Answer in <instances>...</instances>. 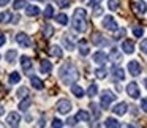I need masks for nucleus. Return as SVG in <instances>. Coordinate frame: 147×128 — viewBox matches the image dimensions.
<instances>
[{"instance_id":"15","label":"nucleus","mask_w":147,"mask_h":128,"mask_svg":"<svg viewBox=\"0 0 147 128\" xmlns=\"http://www.w3.org/2000/svg\"><path fill=\"white\" fill-rule=\"evenodd\" d=\"M40 70H41V73H45V74L51 73L52 71V63L48 60V59H43L41 63H40Z\"/></svg>"},{"instance_id":"32","label":"nucleus","mask_w":147,"mask_h":128,"mask_svg":"<svg viewBox=\"0 0 147 128\" xmlns=\"http://www.w3.org/2000/svg\"><path fill=\"white\" fill-rule=\"evenodd\" d=\"M52 33H54V29H52V27L49 26V24H46L45 29H43V35H45V38H51Z\"/></svg>"},{"instance_id":"31","label":"nucleus","mask_w":147,"mask_h":128,"mask_svg":"<svg viewBox=\"0 0 147 128\" xmlns=\"http://www.w3.org/2000/svg\"><path fill=\"white\" fill-rule=\"evenodd\" d=\"M55 21H57L59 24H60V26H67L68 24V16L67 14H57V16H55Z\"/></svg>"},{"instance_id":"30","label":"nucleus","mask_w":147,"mask_h":128,"mask_svg":"<svg viewBox=\"0 0 147 128\" xmlns=\"http://www.w3.org/2000/svg\"><path fill=\"white\" fill-rule=\"evenodd\" d=\"M119 7H120V2L119 0H108V8L111 11H117Z\"/></svg>"},{"instance_id":"55","label":"nucleus","mask_w":147,"mask_h":128,"mask_svg":"<svg viewBox=\"0 0 147 128\" xmlns=\"http://www.w3.org/2000/svg\"><path fill=\"white\" fill-rule=\"evenodd\" d=\"M38 2H43V0H38Z\"/></svg>"},{"instance_id":"1","label":"nucleus","mask_w":147,"mask_h":128,"mask_svg":"<svg viewBox=\"0 0 147 128\" xmlns=\"http://www.w3.org/2000/svg\"><path fill=\"white\" fill-rule=\"evenodd\" d=\"M79 77V73H78L76 67L73 63H63L60 68H59V79L63 84H73L74 81Z\"/></svg>"},{"instance_id":"29","label":"nucleus","mask_w":147,"mask_h":128,"mask_svg":"<svg viewBox=\"0 0 147 128\" xmlns=\"http://www.w3.org/2000/svg\"><path fill=\"white\" fill-rule=\"evenodd\" d=\"M11 18H13V16H11L10 11H3V13L0 14V22L7 24V22H10V21H11Z\"/></svg>"},{"instance_id":"41","label":"nucleus","mask_w":147,"mask_h":128,"mask_svg":"<svg viewBox=\"0 0 147 128\" xmlns=\"http://www.w3.org/2000/svg\"><path fill=\"white\" fill-rule=\"evenodd\" d=\"M125 33H127V32H125V29H117V35H115L114 38L115 40H120V38H123V36H125Z\"/></svg>"},{"instance_id":"51","label":"nucleus","mask_w":147,"mask_h":128,"mask_svg":"<svg viewBox=\"0 0 147 128\" xmlns=\"http://www.w3.org/2000/svg\"><path fill=\"white\" fill-rule=\"evenodd\" d=\"M19 19H21V18H19V16H16V18L13 19V22H14V24H18V22H19Z\"/></svg>"},{"instance_id":"20","label":"nucleus","mask_w":147,"mask_h":128,"mask_svg":"<svg viewBox=\"0 0 147 128\" xmlns=\"http://www.w3.org/2000/svg\"><path fill=\"white\" fill-rule=\"evenodd\" d=\"M89 52H90V49H89V46H87V41L86 40H81L79 41V54L82 55V57H86Z\"/></svg>"},{"instance_id":"2","label":"nucleus","mask_w":147,"mask_h":128,"mask_svg":"<svg viewBox=\"0 0 147 128\" xmlns=\"http://www.w3.org/2000/svg\"><path fill=\"white\" fill-rule=\"evenodd\" d=\"M71 24H73V29L76 32H84L87 27V13L84 8H76L73 13V19H71Z\"/></svg>"},{"instance_id":"26","label":"nucleus","mask_w":147,"mask_h":128,"mask_svg":"<svg viewBox=\"0 0 147 128\" xmlns=\"http://www.w3.org/2000/svg\"><path fill=\"white\" fill-rule=\"evenodd\" d=\"M16 57H18V51H14V49H10V51H8L7 54H5V59H7L8 63H13Z\"/></svg>"},{"instance_id":"10","label":"nucleus","mask_w":147,"mask_h":128,"mask_svg":"<svg viewBox=\"0 0 147 128\" xmlns=\"http://www.w3.org/2000/svg\"><path fill=\"white\" fill-rule=\"evenodd\" d=\"M108 54L103 51H96L95 54H93V62H95L96 65H105L106 62H108Z\"/></svg>"},{"instance_id":"39","label":"nucleus","mask_w":147,"mask_h":128,"mask_svg":"<svg viewBox=\"0 0 147 128\" xmlns=\"http://www.w3.org/2000/svg\"><path fill=\"white\" fill-rule=\"evenodd\" d=\"M26 0H16L14 2V10H21V8H26Z\"/></svg>"},{"instance_id":"4","label":"nucleus","mask_w":147,"mask_h":128,"mask_svg":"<svg viewBox=\"0 0 147 128\" xmlns=\"http://www.w3.org/2000/svg\"><path fill=\"white\" fill-rule=\"evenodd\" d=\"M16 43L21 46V48H30V46H32V40H30V36L27 35V33H24V32H19L16 35Z\"/></svg>"},{"instance_id":"28","label":"nucleus","mask_w":147,"mask_h":128,"mask_svg":"<svg viewBox=\"0 0 147 128\" xmlns=\"http://www.w3.org/2000/svg\"><path fill=\"white\" fill-rule=\"evenodd\" d=\"M21 81V74L18 73V71H13V73L10 74V77H8V82L10 84H18Z\"/></svg>"},{"instance_id":"38","label":"nucleus","mask_w":147,"mask_h":128,"mask_svg":"<svg viewBox=\"0 0 147 128\" xmlns=\"http://www.w3.org/2000/svg\"><path fill=\"white\" fill-rule=\"evenodd\" d=\"M142 33H144L142 27H133V35H134V38H141V36H142Z\"/></svg>"},{"instance_id":"44","label":"nucleus","mask_w":147,"mask_h":128,"mask_svg":"<svg viewBox=\"0 0 147 128\" xmlns=\"http://www.w3.org/2000/svg\"><path fill=\"white\" fill-rule=\"evenodd\" d=\"M141 51H142V54H146L147 55V40H142V41H141Z\"/></svg>"},{"instance_id":"50","label":"nucleus","mask_w":147,"mask_h":128,"mask_svg":"<svg viewBox=\"0 0 147 128\" xmlns=\"http://www.w3.org/2000/svg\"><path fill=\"white\" fill-rule=\"evenodd\" d=\"M100 2H101V0H90V3H92V5H95V3H100Z\"/></svg>"},{"instance_id":"47","label":"nucleus","mask_w":147,"mask_h":128,"mask_svg":"<svg viewBox=\"0 0 147 128\" xmlns=\"http://www.w3.org/2000/svg\"><path fill=\"white\" fill-rule=\"evenodd\" d=\"M76 120H78L76 117H70V119L67 120V125H70V127H73V125H76Z\"/></svg>"},{"instance_id":"19","label":"nucleus","mask_w":147,"mask_h":128,"mask_svg":"<svg viewBox=\"0 0 147 128\" xmlns=\"http://www.w3.org/2000/svg\"><path fill=\"white\" fill-rule=\"evenodd\" d=\"M112 74H114L115 79H119V81H123L125 79V71H123V68H122V67H114V68H112Z\"/></svg>"},{"instance_id":"54","label":"nucleus","mask_w":147,"mask_h":128,"mask_svg":"<svg viewBox=\"0 0 147 128\" xmlns=\"http://www.w3.org/2000/svg\"><path fill=\"white\" fill-rule=\"evenodd\" d=\"M144 86H146V89H147V77H144Z\"/></svg>"},{"instance_id":"33","label":"nucleus","mask_w":147,"mask_h":128,"mask_svg":"<svg viewBox=\"0 0 147 128\" xmlns=\"http://www.w3.org/2000/svg\"><path fill=\"white\" fill-rule=\"evenodd\" d=\"M95 76L98 77V79H105V77L108 76V70H106V68H98V70H95Z\"/></svg>"},{"instance_id":"53","label":"nucleus","mask_w":147,"mask_h":128,"mask_svg":"<svg viewBox=\"0 0 147 128\" xmlns=\"http://www.w3.org/2000/svg\"><path fill=\"white\" fill-rule=\"evenodd\" d=\"M38 125H40V127H43V125H45V119H41V120L38 122Z\"/></svg>"},{"instance_id":"45","label":"nucleus","mask_w":147,"mask_h":128,"mask_svg":"<svg viewBox=\"0 0 147 128\" xmlns=\"http://www.w3.org/2000/svg\"><path fill=\"white\" fill-rule=\"evenodd\" d=\"M51 125H52L54 128H60V127H63V123H62V120H59V119H54Z\"/></svg>"},{"instance_id":"35","label":"nucleus","mask_w":147,"mask_h":128,"mask_svg":"<svg viewBox=\"0 0 147 128\" xmlns=\"http://www.w3.org/2000/svg\"><path fill=\"white\" fill-rule=\"evenodd\" d=\"M96 92H98V87H96V84H90L89 89H87V95H89V96H95Z\"/></svg>"},{"instance_id":"17","label":"nucleus","mask_w":147,"mask_h":128,"mask_svg":"<svg viewBox=\"0 0 147 128\" xmlns=\"http://www.w3.org/2000/svg\"><path fill=\"white\" fill-rule=\"evenodd\" d=\"M71 93H73L74 96H78V98H82L84 96V89L81 86H78V84H71Z\"/></svg>"},{"instance_id":"36","label":"nucleus","mask_w":147,"mask_h":128,"mask_svg":"<svg viewBox=\"0 0 147 128\" xmlns=\"http://www.w3.org/2000/svg\"><path fill=\"white\" fill-rule=\"evenodd\" d=\"M18 96H19V98L29 96V89H27V87H19V89H18Z\"/></svg>"},{"instance_id":"34","label":"nucleus","mask_w":147,"mask_h":128,"mask_svg":"<svg viewBox=\"0 0 147 128\" xmlns=\"http://www.w3.org/2000/svg\"><path fill=\"white\" fill-rule=\"evenodd\" d=\"M52 16H54V8H52V5H46V8H45V18H46V19H51Z\"/></svg>"},{"instance_id":"40","label":"nucleus","mask_w":147,"mask_h":128,"mask_svg":"<svg viewBox=\"0 0 147 128\" xmlns=\"http://www.w3.org/2000/svg\"><path fill=\"white\" fill-rule=\"evenodd\" d=\"M92 111H93V117L95 119H100V115H101V111H100V108L96 104H92Z\"/></svg>"},{"instance_id":"18","label":"nucleus","mask_w":147,"mask_h":128,"mask_svg":"<svg viewBox=\"0 0 147 128\" xmlns=\"http://www.w3.org/2000/svg\"><path fill=\"white\" fill-rule=\"evenodd\" d=\"M30 84H32V87H33V89H36V90H43V87H45L43 81L38 79L36 76H30Z\"/></svg>"},{"instance_id":"52","label":"nucleus","mask_w":147,"mask_h":128,"mask_svg":"<svg viewBox=\"0 0 147 128\" xmlns=\"http://www.w3.org/2000/svg\"><path fill=\"white\" fill-rule=\"evenodd\" d=\"M3 112H5V109H3V106L0 104V115H3Z\"/></svg>"},{"instance_id":"21","label":"nucleus","mask_w":147,"mask_h":128,"mask_svg":"<svg viewBox=\"0 0 147 128\" xmlns=\"http://www.w3.org/2000/svg\"><path fill=\"white\" fill-rule=\"evenodd\" d=\"M51 55H54V57H57V59H62L63 57V52H62V48L59 44H54V46H51Z\"/></svg>"},{"instance_id":"42","label":"nucleus","mask_w":147,"mask_h":128,"mask_svg":"<svg viewBox=\"0 0 147 128\" xmlns=\"http://www.w3.org/2000/svg\"><path fill=\"white\" fill-rule=\"evenodd\" d=\"M109 57H112V60H119V59H120V54H119L117 49H112V51H111V55H109Z\"/></svg>"},{"instance_id":"8","label":"nucleus","mask_w":147,"mask_h":128,"mask_svg":"<svg viewBox=\"0 0 147 128\" xmlns=\"http://www.w3.org/2000/svg\"><path fill=\"white\" fill-rule=\"evenodd\" d=\"M128 71H130V74L131 76H139L141 74V71H142V68H141V65H139V62H136V60H131V62H128Z\"/></svg>"},{"instance_id":"22","label":"nucleus","mask_w":147,"mask_h":128,"mask_svg":"<svg viewBox=\"0 0 147 128\" xmlns=\"http://www.w3.org/2000/svg\"><path fill=\"white\" fill-rule=\"evenodd\" d=\"M26 13H27V16H38L40 8L35 7V5H29V7H26Z\"/></svg>"},{"instance_id":"16","label":"nucleus","mask_w":147,"mask_h":128,"mask_svg":"<svg viewBox=\"0 0 147 128\" xmlns=\"http://www.w3.org/2000/svg\"><path fill=\"white\" fill-rule=\"evenodd\" d=\"M93 43H95V46H106V44H108V40H106V38H103V35H101V33H98V32H96V33H93Z\"/></svg>"},{"instance_id":"43","label":"nucleus","mask_w":147,"mask_h":128,"mask_svg":"<svg viewBox=\"0 0 147 128\" xmlns=\"http://www.w3.org/2000/svg\"><path fill=\"white\" fill-rule=\"evenodd\" d=\"M101 14H103V8L101 7H100V5H96V7H95V10H93V16H101Z\"/></svg>"},{"instance_id":"3","label":"nucleus","mask_w":147,"mask_h":128,"mask_svg":"<svg viewBox=\"0 0 147 128\" xmlns=\"http://www.w3.org/2000/svg\"><path fill=\"white\" fill-rule=\"evenodd\" d=\"M115 93L114 92H111V90H105V92L101 93V96H100V103H101V108H105V109H108L109 106L112 104V103L115 101Z\"/></svg>"},{"instance_id":"14","label":"nucleus","mask_w":147,"mask_h":128,"mask_svg":"<svg viewBox=\"0 0 147 128\" xmlns=\"http://www.w3.org/2000/svg\"><path fill=\"white\" fill-rule=\"evenodd\" d=\"M133 10H134V13H138V14H144L147 11V5L144 3L142 0H139V2H134L133 3Z\"/></svg>"},{"instance_id":"48","label":"nucleus","mask_w":147,"mask_h":128,"mask_svg":"<svg viewBox=\"0 0 147 128\" xmlns=\"http://www.w3.org/2000/svg\"><path fill=\"white\" fill-rule=\"evenodd\" d=\"M5 41H7V36H5V33L0 32V46H3Z\"/></svg>"},{"instance_id":"11","label":"nucleus","mask_w":147,"mask_h":128,"mask_svg":"<svg viewBox=\"0 0 147 128\" xmlns=\"http://www.w3.org/2000/svg\"><path fill=\"white\" fill-rule=\"evenodd\" d=\"M127 109H128V104L127 103H117V104L112 108V112H114L115 115H123V114H127Z\"/></svg>"},{"instance_id":"7","label":"nucleus","mask_w":147,"mask_h":128,"mask_svg":"<svg viewBox=\"0 0 147 128\" xmlns=\"http://www.w3.org/2000/svg\"><path fill=\"white\" fill-rule=\"evenodd\" d=\"M127 93L131 96L133 100H138L141 96V92H139V87H138L136 82H130L127 86Z\"/></svg>"},{"instance_id":"23","label":"nucleus","mask_w":147,"mask_h":128,"mask_svg":"<svg viewBox=\"0 0 147 128\" xmlns=\"http://www.w3.org/2000/svg\"><path fill=\"white\" fill-rule=\"evenodd\" d=\"M76 119H78L79 122H89V120H90V115H89V112H87V111L81 109V111L76 114Z\"/></svg>"},{"instance_id":"24","label":"nucleus","mask_w":147,"mask_h":128,"mask_svg":"<svg viewBox=\"0 0 147 128\" xmlns=\"http://www.w3.org/2000/svg\"><path fill=\"white\" fill-rule=\"evenodd\" d=\"M30 104H32V98H30V96H26V98L19 103V109L21 111H27V109L30 108Z\"/></svg>"},{"instance_id":"37","label":"nucleus","mask_w":147,"mask_h":128,"mask_svg":"<svg viewBox=\"0 0 147 128\" xmlns=\"http://www.w3.org/2000/svg\"><path fill=\"white\" fill-rule=\"evenodd\" d=\"M71 3V0H55V5L59 8H68Z\"/></svg>"},{"instance_id":"6","label":"nucleus","mask_w":147,"mask_h":128,"mask_svg":"<svg viewBox=\"0 0 147 128\" xmlns=\"http://www.w3.org/2000/svg\"><path fill=\"white\" fill-rule=\"evenodd\" d=\"M103 27H105L106 30H109V32H115V30L119 29L117 21H115L112 16H106L105 19H103Z\"/></svg>"},{"instance_id":"25","label":"nucleus","mask_w":147,"mask_h":128,"mask_svg":"<svg viewBox=\"0 0 147 128\" xmlns=\"http://www.w3.org/2000/svg\"><path fill=\"white\" fill-rule=\"evenodd\" d=\"M105 127H111V128H120V127H122V123H120V122H117L115 119H111V117H108V119H106V122H105Z\"/></svg>"},{"instance_id":"9","label":"nucleus","mask_w":147,"mask_h":128,"mask_svg":"<svg viewBox=\"0 0 147 128\" xmlns=\"http://www.w3.org/2000/svg\"><path fill=\"white\" fill-rule=\"evenodd\" d=\"M19 123H21V115L18 114V112H10V114L7 115V125H10V127H18Z\"/></svg>"},{"instance_id":"12","label":"nucleus","mask_w":147,"mask_h":128,"mask_svg":"<svg viewBox=\"0 0 147 128\" xmlns=\"http://www.w3.org/2000/svg\"><path fill=\"white\" fill-rule=\"evenodd\" d=\"M32 59L27 57V55H22L21 57V67H22V70L26 71V73H29L30 70H32Z\"/></svg>"},{"instance_id":"27","label":"nucleus","mask_w":147,"mask_h":128,"mask_svg":"<svg viewBox=\"0 0 147 128\" xmlns=\"http://www.w3.org/2000/svg\"><path fill=\"white\" fill-rule=\"evenodd\" d=\"M63 46L68 49V51H74V48H76L74 43H73V40H71L70 36H63Z\"/></svg>"},{"instance_id":"46","label":"nucleus","mask_w":147,"mask_h":128,"mask_svg":"<svg viewBox=\"0 0 147 128\" xmlns=\"http://www.w3.org/2000/svg\"><path fill=\"white\" fill-rule=\"evenodd\" d=\"M141 109H142L144 112H147V98L141 100Z\"/></svg>"},{"instance_id":"49","label":"nucleus","mask_w":147,"mask_h":128,"mask_svg":"<svg viewBox=\"0 0 147 128\" xmlns=\"http://www.w3.org/2000/svg\"><path fill=\"white\" fill-rule=\"evenodd\" d=\"M8 3H10V0H0V7H5Z\"/></svg>"},{"instance_id":"13","label":"nucleus","mask_w":147,"mask_h":128,"mask_svg":"<svg viewBox=\"0 0 147 128\" xmlns=\"http://www.w3.org/2000/svg\"><path fill=\"white\" fill-rule=\"evenodd\" d=\"M122 51H123L125 54H133L134 52V43L131 41V40H125V41L122 43Z\"/></svg>"},{"instance_id":"5","label":"nucleus","mask_w":147,"mask_h":128,"mask_svg":"<svg viewBox=\"0 0 147 128\" xmlns=\"http://www.w3.org/2000/svg\"><path fill=\"white\" fill-rule=\"evenodd\" d=\"M55 109H57L59 114H68V112L71 111V101H68V100H59L57 104H55Z\"/></svg>"}]
</instances>
